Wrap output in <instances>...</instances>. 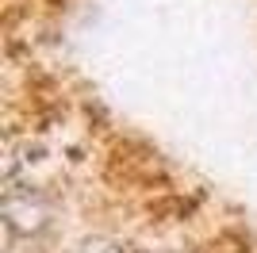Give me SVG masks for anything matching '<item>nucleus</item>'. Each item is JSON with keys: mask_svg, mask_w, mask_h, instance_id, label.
Returning a JSON list of instances; mask_svg holds the SVG:
<instances>
[{"mask_svg": "<svg viewBox=\"0 0 257 253\" xmlns=\"http://www.w3.org/2000/svg\"><path fill=\"white\" fill-rule=\"evenodd\" d=\"M50 219V207H46L43 196H35V192H8V200H4V222H8V230L16 234H39Z\"/></svg>", "mask_w": 257, "mask_h": 253, "instance_id": "f257e3e1", "label": "nucleus"}, {"mask_svg": "<svg viewBox=\"0 0 257 253\" xmlns=\"http://www.w3.org/2000/svg\"><path fill=\"white\" fill-rule=\"evenodd\" d=\"M77 253H119V249H115L111 242H100V238H96V242H85Z\"/></svg>", "mask_w": 257, "mask_h": 253, "instance_id": "f03ea898", "label": "nucleus"}]
</instances>
